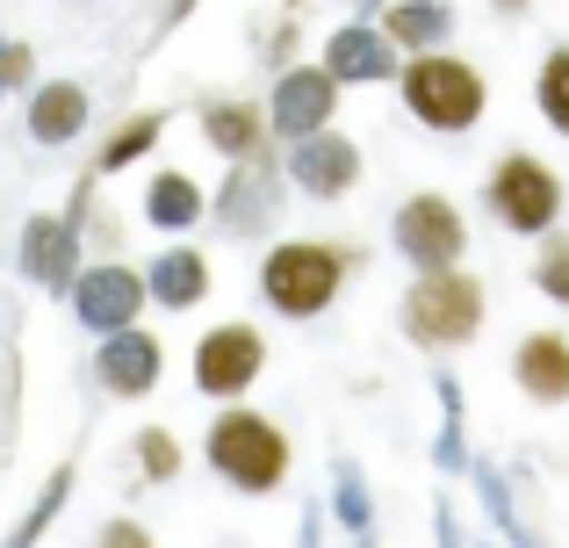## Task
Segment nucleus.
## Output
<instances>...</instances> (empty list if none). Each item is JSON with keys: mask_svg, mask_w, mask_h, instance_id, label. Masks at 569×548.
<instances>
[{"mask_svg": "<svg viewBox=\"0 0 569 548\" xmlns=\"http://www.w3.org/2000/svg\"><path fill=\"white\" fill-rule=\"evenodd\" d=\"M202 210H209V196L188 181L181 167L152 173V188H144V225L152 231H188V225H202Z\"/></svg>", "mask_w": 569, "mask_h": 548, "instance_id": "nucleus-18", "label": "nucleus"}, {"mask_svg": "<svg viewBox=\"0 0 569 548\" xmlns=\"http://www.w3.org/2000/svg\"><path fill=\"white\" fill-rule=\"evenodd\" d=\"M483 332V281L455 268H418V281L403 289V339L426 353H455Z\"/></svg>", "mask_w": 569, "mask_h": 548, "instance_id": "nucleus-4", "label": "nucleus"}, {"mask_svg": "<svg viewBox=\"0 0 569 548\" xmlns=\"http://www.w3.org/2000/svg\"><path fill=\"white\" fill-rule=\"evenodd\" d=\"M202 455H209V469H217L231 491H246V498H267V491H281L289 484V434H281L267 411H246L231 397V411H217L209 419V440H202Z\"/></svg>", "mask_w": 569, "mask_h": 548, "instance_id": "nucleus-2", "label": "nucleus"}, {"mask_svg": "<svg viewBox=\"0 0 569 548\" xmlns=\"http://www.w3.org/2000/svg\"><path fill=\"white\" fill-rule=\"evenodd\" d=\"M397 94H403V109H411L426 130H440V138H461V130L483 123L490 80L469 66V58H455V51H440V43H432V51H403Z\"/></svg>", "mask_w": 569, "mask_h": 548, "instance_id": "nucleus-1", "label": "nucleus"}, {"mask_svg": "<svg viewBox=\"0 0 569 548\" xmlns=\"http://www.w3.org/2000/svg\"><path fill=\"white\" fill-rule=\"evenodd\" d=\"M144 296H152L159 310H194L209 296V253H194V246H167V253H152V268H144Z\"/></svg>", "mask_w": 569, "mask_h": 548, "instance_id": "nucleus-16", "label": "nucleus"}, {"mask_svg": "<svg viewBox=\"0 0 569 548\" xmlns=\"http://www.w3.org/2000/svg\"><path fill=\"white\" fill-rule=\"evenodd\" d=\"M159 368H167V347H159L144 325H116V332H101L94 347V382L109 397H152L159 390Z\"/></svg>", "mask_w": 569, "mask_h": 548, "instance_id": "nucleus-9", "label": "nucleus"}, {"mask_svg": "<svg viewBox=\"0 0 569 548\" xmlns=\"http://www.w3.org/2000/svg\"><path fill=\"white\" fill-rule=\"evenodd\" d=\"M512 382L533 405H569V339L562 332H527L512 347Z\"/></svg>", "mask_w": 569, "mask_h": 548, "instance_id": "nucleus-13", "label": "nucleus"}, {"mask_svg": "<svg viewBox=\"0 0 569 548\" xmlns=\"http://www.w3.org/2000/svg\"><path fill=\"white\" fill-rule=\"evenodd\" d=\"M80 268V225L72 217H29L22 225V275L37 289H66Z\"/></svg>", "mask_w": 569, "mask_h": 548, "instance_id": "nucleus-12", "label": "nucleus"}, {"mask_svg": "<svg viewBox=\"0 0 569 548\" xmlns=\"http://www.w3.org/2000/svg\"><path fill=\"white\" fill-rule=\"evenodd\" d=\"M325 72H332L339 87L347 80H389V72H397V43H389L376 22H347L325 43Z\"/></svg>", "mask_w": 569, "mask_h": 548, "instance_id": "nucleus-15", "label": "nucleus"}, {"mask_svg": "<svg viewBox=\"0 0 569 548\" xmlns=\"http://www.w3.org/2000/svg\"><path fill=\"white\" fill-rule=\"evenodd\" d=\"M332 101H339V80L332 72H281L274 101H267V130L274 138H310V130L332 123Z\"/></svg>", "mask_w": 569, "mask_h": 548, "instance_id": "nucleus-11", "label": "nucleus"}, {"mask_svg": "<svg viewBox=\"0 0 569 548\" xmlns=\"http://www.w3.org/2000/svg\"><path fill=\"white\" fill-rule=\"evenodd\" d=\"M397 253L411 268H455L469 253V225H461V210L447 196H411L397 210Z\"/></svg>", "mask_w": 569, "mask_h": 548, "instance_id": "nucleus-8", "label": "nucleus"}, {"mask_svg": "<svg viewBox=\"0 0 569 548\" xmlns=\"http://www.w3.org/2000/svg\"><path fill=\"white\" fill-rule=\"evenodd\" d=\"M447 22H455L447 0H397L376 29L397 43V51H432V43H447Z\"/></svg>", "mask_w": 569, "mask_h": 548, "instance_id": "nucleus-19", "label": "nucleus"}, {"mask_svg": "<svg viewBox=\"0 0 569 548\" xmlns=\"http://www.w3.org/2000/svg\"><path fill=\"white\" fill-rule=\"evenodd\" d=\"M66 296H72V318H80L87 332H116V325H138V310L152 303V296H144V275H138V268H123V260H94V268H72Z\"/></svg>", "mask_w": 569, "mask_h": 548, "instance_id": "nucleus-7", "label": "nucleus"}, {"mask_svg": "<svg viewBox=\"0 0 569 548\" xmlns=\"http://www.w3.org/2000/svg\"><path fill=\"white\" fill-rule=\"evenodd\" d=\"M533 289L548 303L569 310V231H541V253H533Z\"/></svg>", "mask_w": 569, "mask_h": 548, "instance_id": "nucleus-22", "label": "nucleus"}, {"mask_svg": "<svg viewBox=\"0 0 569 548\" xmlns=\"http://www.w3.org/2000/svg\"><path fill=\"white\" fill-rule=\"evenodd\" d=\"M260 368H267V339L252 332V325H209V332L194 339V390L217 397V405L246 397L252 382H260Z\"/></svg>", "mask_w": 569, "mask_h": 548, "instance_id": "nucleus-6", "label": "nucleus"}, {"mask_svg": "<svg viewBox=\"0 0 569 548\" xmlns=\"http://www.w3.org/2000/svg\"><path fill=\"white\" fill-rule=\"evenodd\" d=\"M289 181L303 188L310 202H339V196H353V181H361V152H353V138H339V130L325 123V130H310V138H296Z\"/></svg>", "mask_w": 569, "mask_h": 548, "instance_id": "nucleus-10", "label": "nucleus"}, {"mask_svg": "<svg viewBox=\"0 0 569 548\" xmlns=\"http://www.w3.org/2000/svg\"><path fill=\"white\" fill-rule=\"evenodd\" d=\"M159 130H167V116L159 109H144V116H130V123H116V138L101 145V159H94V173H123L130 159H144L159 145Z\"/></svg>", "mask_w": 569, "mask_h": 548, "instance_id": "nucleus-20", "label": "nucleus"}, {"mask_svg": "<svg viewBox=\"0 0 569 548\" xmlns=\"http://www.w3.org/2000/svg\"><path fill=\"white\" fill-rule=\"evenodd\" d=\"M202 138L217 145L223 159H260L267 152V109L260 101H246V94H217V101H202Z\"/></svg>", "mask_w": 569, "mask_h": 548, "instance_id": "nucleus-14", "label": "nucleus"}, {"mask_svg": "<svg viewBox=\"0 0 569 548\" xmlns=\"http://www.w3.org/2000/svg\"><path fill=\"white\" fill-rule=\"evenodd\" d=\"M490 8H505V14H519V8H527V0H490Z\"/></svg>", "mask_w": 569, "mask_h": 548, "instance_id": "nucleus-26", "label": "nucleus"}, {"mask_svg": "<svg viewBox=\"0 0 569 548\" xmlns=\"http://www.w3.org/2000/svg\"><path fill=\"white\" fill-rule=\"evenodd\" d=\"M533 109L569 138V43H556V51L541 58V72H533Z\"/></svg>", "mask_w": 569, "mask_h": 548, "instance_id": "nucleus-21", "label": "nucleus"}, {"mask_svg": "<svg viewBox=\"0 0 569 548\" xmlns=\"http://www.w3.org/2000/svg\"><path fill=\"white\" fill-rule=\"evenodd\" d=\"M87 130V87L80 80H43L29 94V138L37 145H72Z\"/></svg>", "mask_w": 569, "mask_h": 548, "instance_id": "nucleus-17", "label": "nucleus"}, {"mask_svg": "<svg viewBox=\"0 0 569 548\" xmlns=\"http://www.w3.org/2000/svg\"><path fill=\"white\" fill-rule=\"evenodd\" d=\"M130 455H138V477L144 484H173V477H181V440H173L167 426H144Z\"/></svg>", "mask_w": 569, "mask_h": 548, "instance_id": "nucleus-23", "label": "nucleus"}, {"mask_svg": "<svg viewBox=\"0 0 569 548\" xmlns=\"http://www.w3.org/2000/svg\"><path fill=\"white\" fill-rule=\"evenodd\" d=\"M101 541H116V548H138V541H144V527H138V520H109V527H101Z\"/></svg>", "mask_w": 569, "mask_h": 548, "instance_id": "nucleus-25", "label": "nucleus"}, {"mask_svg": "<svg viewBox=\"0 0 569 548\" xmlns=\"http://www.w3.org/2000/svg\"><path fill=\"white\" fill-rule=\"evenodd\" d=\"M29 80V43H0V87H22Z\"/></svg>", "mask_w": 569, "mask_h": 548, "instance_id": "nucleus-24", "label": "nucleus"}, {"mask_svg": "<svg viewBox=\"0 0 569 548\" xmlns=\"http://www.w3.org/2000/svg\"><path fill=\"white\" fill-rule=\"evenodd\" d=\"M347 275H353V246L289 239L260 260V296L281 318H325L339 303V289H347Z\"/></svg>", "mask_w": 569, "mask_h": 548, "instance_id": "nucleus-3", "label": "nucleus"}, {"mask_svg": "<svg viewBox=\"0 0 569 548\" xmlns=\"http://www.w3.org/2000/svg\"><path fill=\"white\" fill-rule=\"evenodd\" d=\"M483 210L498 217L505 231H519V239L556 231V217H562L556 167H548V159H533V152H505L498 167H490V181H483Z\"/></svg>", "mask_w": 569, "mask_h": 548, "instance_id": "nucleus-5", "label": "nucleus"}]
</instances>
